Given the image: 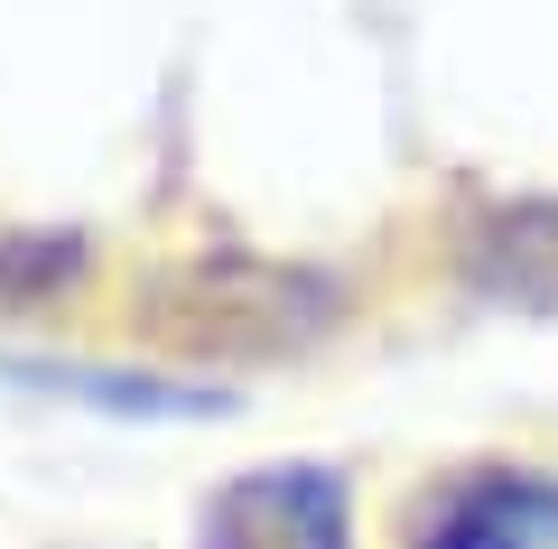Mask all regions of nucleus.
<instances>
[{"instance_id":"f257e3e1","label":"nucleus","mask_w":558,"mask_h":549,"mask_svg":"<svg viewBox=\"0 0 558 549\" xmlns=\"http://www.w3.org/2000/svg\"><path fill=\"white\" fill-rule=\"evenodd\" d=\"M344 317H354V289L317 261L196 252L140 289L131 326L178 363H289V354H317Z\"/></svg>"},{"instance_id":"f03ea898","label":"nucleus","mask_w":558,"mask_h":549,"mask_svg":"<svg viewBox=\"0 0 558 549\" xmlns=\"http://www.w3.org/2000/svg\"><path fill=\"white\" fill-rule=\"evenodd\" d=\"M400 549H558V466L457 456L400 503Z\"/></svg>"},{"instance_id":"7ed1b4c3","label":"nucleus","mask_w":558,"mask_h":549,"mask_svg":"<svg viewBox=\"0 0 558 549\" xmlns=\"http://www.w3.org/2000/svg\"><path fill=\"white\" fill-rule=\"evenodd\" d=\"M354 475L326 456H270L196 503V549H354Z\"/></svg>"},{"instance_id":"20e7f679","label":"nucleus","mask_w":558,"mask_h":549,"mask_svg":"<svg viewBox=\"0 0 558 549\" xmlns=\"http://www.w3.org/2000/svg\"><path fill=\"white\" fill-rule=\"evenodd\" d=\"M0 382L47 401H75L102 419H233L242 401L223 382H186L178 363H65V354H0Z\"/></svg>"},{"instance_id":"39448f33","label":"nucleus","mask_w":558,"mask_h":549,"mask_svg":"<svg viewBox=\"0 0 558 549\" xmlns=\"http://www.w3.org/2000/svg\"><path fill=\"white\" fill-rule=\"evenodd\" d=\"M457 279L494 308L521 317H558V196H521V205H484L457 242Z\"/></svg>"},{"instance_id":"423d86ee","label":"nucleus","mask_w":558,"mask_h":549,"mask_svg":"<svg viewBox=\"0 0 558 549\" xmlns=\"http://www.w3.org/2000/svg\"><path fill=\"white\" fill-rule=\"evenodd\" d=\"M84 279V242L75 234H0V298L10 308H47Z\"/></svg>"}]
</instances>
